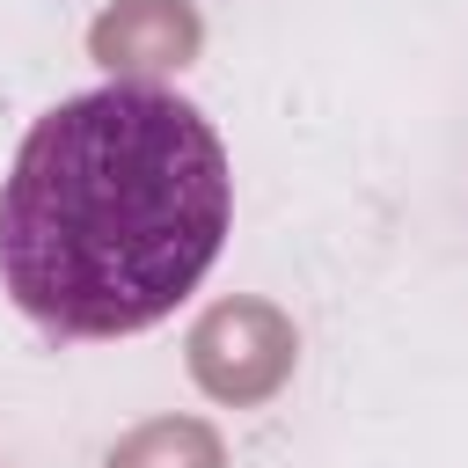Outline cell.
<instances>
[{"mask_svg": "<svg viewBox=\"0 0 468 468\" xmlns=\"http://www.w3.org/2000/svg\"><path fill=\"white\" fill-rule=\"evenodd\" d=\"M205 51V15L190 0H110L88 22V58L110 80H168L183 66H197Z\"/></svg>", "mask_w": 468, "mask_h": 468, "instance_id": "cell-3", "label": "cell"}, {"mask_svg": "<svg viewBox=\"0 0 468 468\" xmlns=\"http://www.w3.org/2000/svg\"><path fill=\"white\" fill-rule=\"evenodd\" d=\"M183 366L197 380V395L227 402V410H256L271 402L292 366H300V329L278 300H256V292H234V300H212L190 336H183Z\"/></svg>", "mask_w": 468, "mask_h": 468, "instance_id": "cell-2", "label": "cell"}, {"mask_svg": "<svg viewBox=\"0 0 468 468\" xmlns=\"http://www.w3.org/2000/svg\"><path fill=\"white\" fill-rule=\"evenodd\" d=\"M102 468H227V439L205 417H146L102 453Z\"/></svg>", "mask_w": 468, "mask_h": 468, "instance_id": "cell-4", "label": "cell"}, {"mask_svg": "<svg viewBox=\"0 0 468 468\" xmlns=\"http://www.w3.org/2000/svg\"><path fill=\"white\" fill-rule=\"evenodd\" d=\"M234 168L197 102L110 80L44 110L0 183V285L58 344L139 336L219 263Z\"/></svg>", "mask_w": 468, "mask_h": 468, "instance_id": "cell-1", "label": "cell"}]
</instances>
